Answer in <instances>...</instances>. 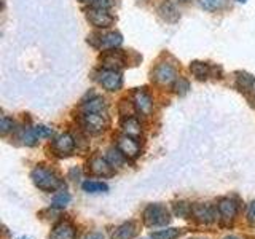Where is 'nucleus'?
<instances>
[{
	"mask_svg": "<svg viewBox=\"0 0 255 239\" xmlns=\"http://www.w3.org/2000/svg\"><path fill=\"white\" fill-rule=\"evenodd\" d=\"M179 2H188V0H179Z\"/></svg>",
	"mask_w": 255,
	"mask_h": 239,
	"instance_id": "ea45409f",
	"label": "nucleus"
},
{
	"mask_svg": "<svg viewBox=\"0 0 255 239\" xmlns=\"http://www.w3.org/2000/svg\"><path fill=\"white\" fill-rule=\"evenodd\" d=\"M143 223L147 227H166L171 222V214L166 206L161 204H148L142 214Z\"/></svg>",
	"mask_w": 255,
	"mask_h": 239,
	"instance_id": "f03ea898",
	"label": "nucleus"
},
{
	"mask_svg": "<svg viewBox=\"0 0 255 239\" xmlns=\"http://www.w3.org/2000/svg\"><path fill=\"white\" fill-rule=\"evenodd\" d=\"M238 2H243L244 3V2H247V0H238Z\"/></svg>",
	"mask_w": 255,
	"mask_h": 239,
	"instance_id": "58836bf2",
	"label": "nucleus"
},
{
	"mask_svg": "<svg viewBox=\"0 0 255 239\" xmlns=\"http://www.w3.org/2000/svg\"><path fill=\"white\" fill-rule=\"evenodd\" d=\"M247 219H249L251 223H255V201H252L247 207Z\"/></svg>",
	"mask_w": 255,
	"mask_h": 239,
	"instance_id": "72a5a7b5",
	"label": "nucleus"
},
{
	"mask_svg": "<svg viewBox=\"0 0 255 239\" xmlns=\"http://www.w3.org/2000/svg\"><path fill=\"white\" fill-rule=\"evenodd\" d=\"M21 140H22L24 145L34 147L35 143H37V140H38L37 134H35V131H34V127H27V129H24V131L21 132Z\"/></svg>",
	"mask_w": 255,
	"mask_h": 239,
	"instance_id": "a878e982",
	"label": "nucleus"
},
{
	"mask_svg": "<svg viewBox=\"0 0 255 239\" xmlns=\"http://www.w3.org/2000/svg\"><path fill=\"white\" fill-rule=\"evenodd\" d=\"M132 102L135 106V110L140 112L142 115H151V112H153V99H151V96L143 88L134 91Z\"/></svg>",
	"mask_w": 255,
	"mask_h": 239,
	"instance_id": "f8f14e48",
	"label": "nucleus"
},
{
	"mask_svg": "<svg viewBox=\"0 0 255 239\" xmlns=\"http://www.w3.org/2000/svg\"><path fill=\"white\" fill-rule=\"evenodd\" d=\"M137 225L134 222H128L115 228V231L112 233V239H132L137 235Z\"/></svg>",
	"mask_w": 255,
	"mask_h": 239,
	"instance_id": "6ab92c4d",
	"label": "nucleus"
},
{
	"mask_svg": "<svg viewBox=\"0 0 255 239\" xmlns=\"http://www.w3.org/2000/svg\"><path fill=\"white\" fill-rule=\"evenodd\" d=\"M80 123H82L86 132L99 135L109 127L110 120L107 114H83L82 118H80Z\"/></svg>",
	"mask_w": 255,
	"mask_h": 239,
	"instance_id": "7ed1b4c3",
	"label": "nucleus"
},
{
	"mask_svg": "<svg viewBox=\"0 0 255 239\" xmlns=\"http://www.w3.org/2000/svg\"><path fill=\"white\" fill-rule=\"evenodd\" d=\"M225 239H238V238H233V236H230V238H225Z\"/></svg>",
	"mask_w": 255,
	"mask_h": 239,
	"instance_id": "4c0bfd02",
	"label": "nucleus"
},
{
	"mask_svg": "<svg viewBox=\"0 0 255 239\" xmlns=\"http://www.w3.org/2000/svg\"><path fill=\"white\" fill-rule=\"evenodd\" d=\"M236 83L241 91H252L255 88V77L247 72H236Z\"/></svg>",
	"mask_w": 255,
	"mask_h": 239,
	"instance_id": "412c9836",
	"label": "nucleus"
},
{
	"mask_svg": "<svg viewBox=\"0 0 255 239\" xmlns=\"http://www.w3.org/2000/svg\"><path fill=\"white\" fill-rule=\"evenodd\" d=\"M80 2H83V3H85V2H88V3H91V2H93V0H80Z\"/></svg>",
	"mask_w": 255,
	"mask_h": 239,
	"instance_id": "e433bc0d",
	"label": "nucleus"
},
{
	"mask_svg": "<svg viewBox=\"0 0 255 239\" xmlns=\"http://www.w3.org/2000/svg\"><path fill=\"white\" fill-rule=\"evenodd\" d=\"M86 19L90 21L96 29H107L110 26H114V22H115V18L109 13V10L96 8V6H90L86 10Z\"/></svg>",
	"mask_w": 255,
	"mask_h": 239,
	"instance_id": "39448f33",
	"label": "nucleus"
},
{
	"mask_svg": "<svg viewBox=\"0 0 255 239\" xmlns=\"http://www.w3.org/2000/svg\"><path fill=\"white\" fill-rule=\"evenodd\" d=\"M83 114H107V102L101 96H93L90 101L83 102Z\"/></svg>",
	"mask_w": 255,
	"mask_h": 239,
	"instance_id": "f3484780",
	"label": "nucleus"
},
{
	"mask_svg": "<svg viewBox=\"0 0 255 239\" xmlns=\"http://www.w3.org/2000/svg\"><path fill=\"white\" fill-rule=\"evenodd\" d=\"M83 190L86 191V193H106V191H109V185L104 182L88 180L83 183Z\"/></svg>",
	"mask_w": 255,
	"mask_h": 239,
	"instance_id": "5701e85b",
	"label": "nucleus"
},
{
	"mask_svg": "<svg viewBox=\"0 0 255 239\" xmlns=\"http://www.w3.org/2000/svg\"><path fill=\"white\" fill-rule=\"evenodd\" d=\"M217 209H219V215H220L222 223L225 227H228L233 223V220L238 215V203L231 198H222L217 204Z\"/></svg>",
	"mask_w": 255,
	"mask_h": 239,
	"instance_id": "0eeeda50",
	"label": "nucleus"
},
{
	"mask_svg": "<svg viewBox=\"0 0 255 239\" xmlns=\"http://www.w3.org/2000/svg\"><path fill=\"white\" fill-rule=\"evenodd\" d=\"M180 235H182V230L179 228H166V230L155 231V233L151 235V239H175Z\"/></svg>",
	"mask_w": 255,
	"mask_h": 239,
	"instance_id": "b1692460",
	"label": "nucleus"
},
{
	"mask_svg": "<svg viewBox=\"0 0 255 239\" xmlns=\"http://www.w3.org/2000/svg\"><path fill=\"white\" fill-rule=\"evenodd\" d=\"M122 131L125 135H129L132 139H140L142 137V124L137 118L129 117V118H125L123 123H122Z\"/></svg>",
	"mask_w": 255,
	"mask_h": 239,
	"instance_id": "a211bd4d",
	"label": "nucleus"
},
{
	"mask_svg": "<svg viewBox=\"0 0 255 239\" xmlns=\"http://www.w3.org/2000/svg\"><path fill=\"white\" fill-rule=\"evenodd\" d=\"M34 131H35V134H37V137H38V139L51 137V135H53V129H51V127L45 126V124H37V126L34 127Z\"/></svg>",
	"mask_w": 255,
	"mask_h": 239,
	"instance_id": "2f4dec72",
	"label": "nucleus"
},
{
	"mask_svg": "<svg viewBox=\"0 0 255 239\" xmlns=\"http://www.w3.org/2000/svg\"><path fill=\"white\" fill-rule=\"evenodd\" d=\"M172 88H174V93L177 96H185L190 90V83L187 78L183 77H177L175 78V82L172 83Z\"/></svg>",
	"mask_w": 255,
	"mask_h": 239,
	"instance_id": "393cba45",
	"label": "nucleus"
},
{
	"mask_svg": "<svg viewBox=\"0 0 255 239\" xmlns=\"http://www.w3.org/2000/svg\"><path fill=\"white\" fill-rule=\"evenodd\" d=\"M198 3L206 11H217L225 5V0H198Z\"/></svg>",
	"mask_w": 255,
	"mask_h": 239,
	"instance_id": "bb28decb",
	"label": "nucleus"
},
{
	"mask_svg": "<svg viewBox=\"0 0 255 239\" xmlns=\"http://www.w3.org/2000/svg\"><path fill=\"white\" fill-rule=\"evenodd\" d=\"M69 203H70V195L66 193V191H61L59 195H56L53 198L51 206L54 207V209H64V207H66Z\"/></svg>",
	"mask_w": 255,
	"mask_h": 239,
	"instance_id": "cd10ccee",
	"label": "nucleus"
},
{
	"mask_svg": "<svg viewBox=\"0 0 255 239\" xmlns=\"http://www.w3.org/2000/svg\"><path fill=\"white\" fill-rule=\"evenodd\" d=\"M106 158H107V161L114 167H122L125 164V158L126 156L118 148H109Z\"/></svg>",
	"mask_w": 255,
	"mask_h": 239,
	"instance_id": "4be33fe9",
	"label": "nucleus"
},
{
	"mask_svg": "<svg viewBox=\"0 0 255 239\" xmlns=\"http://www.w3.org/2000/svg\"><path fill=\"white\" fill-rule=\"evenodd\" d=\"M191 217L201 225H209L217 219V212H215V207L212 204L196 203L191 206Z\"/></svg>",
	"mask_w": 255,
	"mask_h": 239,
	"instance_id": "423d86ee",
	"label": "nucleus"
},
{
	"mask_svg": "<svg viewBox=\"0 0 255 239\" xmlns=\"http://www.w3.org/2000/svg\"><path fill=\"white\" fill-rule=\"evenodd\" d=\"M117 148L122 151V153L128 158V159H134L140 155V147L135 139L129 137V135H120L117 140Z\"/></svg>",
	"mask_w": 255,
	"mask_h": 239,
	"instance_id": "ddd939ff",
	"label": "nucleus"
},
{
	"mask_svg": "<svg viewBox=\"0 0 255 239\" xmlns=\"http://www.w3.org/2000/svg\"><path fill=\"white\" fill-rule=\"evenodd\" d=\"M86 239H104V235L99 233V231H93V233L86 236Z\"/></svg>",
	"mask_w": 255,
	"mask_h": 239,
	"instance_id": "c9c22d12",
	"label": "nucleus"
},
{
	"mask_svg": "<svg viewBox=\"0 0 255 239\" xmlns=\"http://www.w3.org/2000/svg\"><path fill=\"white\" fill-rule=\"evenodd\" d=\"M174 212H175V215H179V217H188V215H191V206L188 204V203H183V201H180V203H175L174 204Z\"/></svg>",
	"mask_w": 255,
	"mask_h": 239,
	"instance_id": "c756f323",
	"label": "nucleus"
},
{
	"mask_svg": "<svg viewBox=\"0 0 255 239\" xmlns=\"http://www.w3.org/2000/svg\"><path fill=\"white\" fill-rule=\"evenodd\" d=\"M75 236H77V228L69 220L59 222L50 233V239H75Z\"/></svg>",
	"mask_w": 255,
	"mask_h": 239,
	"instance_id": "4468645a",
	"label": "nucleus"
},
{
	"mask_svg": "<svg viewBox=\"0 0 255 239\" xmlns=\"http://www.w3.org/2000/svg\"><path fill=\"white\" fill-rule=\"evenodd\" d=\"M114 169L115 167L107 161V158H102L99 155L93 156L88 163V171L93 175H98V177H112Z\"/></svg>",
	"mask_w": 255,
	"mask_h": 239,
	"instance_id": "9d476101",
	"label": "nucleus"
},
{
	"mask_svg": "<svg viewBox=\"0 0 255 239\" xmlns=\"http://www.w3.org/2000/svg\"><path fill=\"white\" fill-rule=\"evenodd\" d=\"M30 179L38 190L46 191V193H51V191L59 190L64 185L59 175L54 171L48 169V167H45V166H37L35 169L32 171Z\"/></svg>",
	"mask_w": 255,
	"mask_h": 239,
	"instance_id": "f257e3e1",
	"label": "nucleus"
},
{
	"mask_svg": "<svg viewBox=\"0 0 255 239\" xmlns=\"http://www.w3.org/2000/svg\"><path fill=\"white\" fill-rule=\"evenodd\" d=\"M190 72L198 80H206L207 77L211 75V67H209V64H206V62L193 61V62L190 64Z\"/></svg>",
	"mask_w": 255,
	"mask_h": 239,
	"instance_id": "aec40b11",
	"label": "nucleus"
},
{
	"mask_svg": "<svg viewBox=\"0 0 255 239\" xmlns=\"http://www.w3.org/2000/svg\"><path fill=\"white\" fill-rule=\"evenodd\" d=\"M158 13L166 22H171V24L177 22L180 19V13L177 10V6H175L172 2H169V0H164V2L159 3Z\"/></svg>",
	"mask_w": 255,
	"mask_h": 239,
	"instance_id": "dca6fc26",
	"label": "nucleus"
},
{
	"mask_svg": "<svg viewBox=\"0 0 255 239\" xmlns=\"http://www.w3.org/2000/svg\"><path fill=\"white\" fill-rule=\"evenodd\" d=\"M177 70H175L171 64L167 62H161L158 64L153 70V80L161 86H167V85H172L177 78Z\"/></svg>",
	"mask_w": 255,
	"mask_h": 239,
	"instance_id": "1a4fd4ad",
	"label": "nucleus"
},
{
	"mask_svg": "<svg viewBox=\"0 0 255 239\" xmlns=\"http://www.w3.org/2000/svg\"><path fill=\"white\" fill-rule=\"evenodd\" d=\"M69 175H70V179H72V180H78V179H80V169L74 167V169H70Z\"/></svg>",
	"mask_w": 255,
	"mask_h": 239,
	"instance_id": "f704fd0d",
	"label": "nucleus"
},
{
	"mask_svg": "<svg viewBox=\"0 0 255 239\" xmlns=\"http://www.w3.org/2000/svg\"><path fill=\"white\" fill-rule=\"evenodd\" d=\"M102 66L109 70H120L125 66V54L120 50H110L102 56Z\"/></svg>",
	"mask_w": 255,
	"mask_h": 239,
	"instance_id": "2eb2a0df",
	"label": "nucleus"
},
{
	"mask_svg": "<svg viewBox=\"0 0 255 239\" xmlns=\"http://www.w3.org/2000/svg\"><path fill=\"white\" fill-rule=\"evenodd\" d=\"M75 145H77V142L75 139L72 137L70 134H61L58 135L54 140H53V151L58 156H70L72 153H74V150H75Z\"/></svg>",
	"mask_w": 255,
	"mask_h": 239,
	"instance_id": "9b49d317",
	"label": "nucleus"
},
{
	"mask_svg": "<svg viewBox=\"0 0 255 239\" xmlns=\"http://www.w3.org/2000/svg\"><path fill=\"white\" fill-rule=\"evenodd\" d=\"M118 110H120V115H123L125 118H129L135 112V106H134V102L123 99L122 102H120V109Z\"/></svg>",
	"mask_w": 255,
	"mask_h": 239,
	"instance_id": "c85d7f7f",
	"label": "nucleus"
},
{
	"mask_svg": "<svg viewBox=\"0 0 255 239\" xmlns=\"http://www.w3.org/2000/svg\"><path fill=\"white\" fill-rule=\"evenodd\" d=\"M88 43L99 50H117L123 43V37L118 32H107V34H91L88 37Z\"/></svg>",
	"mask_w": 255,
	"mask_h": 239,
	"instance_id": "20e7f679",
	"label": "nucleus"
},
{
	"mask_svg": "<svg viewBox=\"0 0 255 239\" xmlns=\"http://www.w3.org/2000/svg\"><path fill=\"white\" fill-rule=\"evenodd\" d=\"M114 0H93L90 3V6H96V8H104V10H109V8L114 6Z\"/></svg>",
	"mask_w": 255,
	"mask_h": 239,
	"instance_id": "473e14b6",
	"label": "nucleus"
},
{
	"mask_svg": "<svg viewBox=\"0 0 255 239\" xmlns=\"http://www.w3.org/2000/svg\"><path fill=\"white\" fill-rule=\"evenodd\" d=\"M99 83L102 85L104 90H107V91H118V90H122V85H123V77L122 74H120L118 70H109V69H104L99 77Z\"/></svg>",
	"mask_w": 255,
	"mask_h": 239,
	"instance_id": "6e6552de",
	"label": "nucleus"
},
{
	"mask_svg": "<svg viewBox=\"0 0 255 239\" xmlns=\"http://www.w3.org/2000/svg\"><path fill=\"white\" fill-rule=\"evenodd\" d=\"M14 129V121L11 118L8 117H2V120H0V132H2V135H6L10 131Z\"/></svg>",
	"mask_w": 255,
	"mask_h": 239,
	"instance_id": "7c9ffc66",
	"label": "nucleus"
}]
</instances>
